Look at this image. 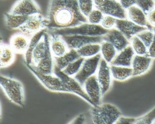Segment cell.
I'll return each mask as SVG.
<instances>
[{"mask_svg":"<svg viewBox=\"0 0 155 124\" xmlns=\"http://www.w3.org/2000/svg\"><path fill=\"white\" fill-rule=\"evenodd\" d=\"M24 63L28 70L48 90L51 92L71 93L70 91L64 86L60 78L54 73L43 74L38 71L33 65L27 64L24 61Z\"/></svg>","mask_w":155,"mask_h":124,"instance_id":"5","label":"cell"},{"mask_svg":"<svg viewBox=\"0 0 155 124\" xmlns=\"http://www.w3.org/2000/svg\"><path fill=\"white\" fill-rule=\"evenodd\" d=\"M115 28L120 31L129 41L139 32L147 29L146 27L139 26L127 18L117 19Z\"/></svg>","mask_w":155,"mask_h":124,"instance_id":"14","label":"cell"},{"mask_svg":"<svg viewBox=\"0 0 155 124\" xmlns=\"http://www.w3.org/2000/svg\"><path fill=\"white\" fill-rule=\"evenodd\" d=\"M70 49L77 50L91 43H101L103 41L102 37L72 35L61 36Z\"/></svg>","mask_w":155,"mask_h":124,"instance_id":"11","label":"cell"},{"mask_svg":"<svg viewBox=\"0 0 155 124\" xmlns=\"http://www.w3.org/2000/svg\"><path fill=\"white\" fill-rule=\"evenodd\" d=\"M49 21L48 18H44L41 14L30 16L23 25L18 30L28 36L32 37L37 32L47 29Z\"/></svg>","mask_w":155,"mask_h":124,"instance_id":"9","label":"cell"},{"mask_svg":"<svg viewBox=\"0 0 155 124\" xmlns=\"http://www.w3.org/2000/svg\"><path fill=\"white\" fill-rule=\"evenodd\" d=\"M0 48V67L1 68L8 67L14 62L16 53L10 46L2 41Z\"/></svg>","mask_w":155,"mask_h":124,"instance_id":"22","label":"cell"},{"mask_svg":"<svg viewBox=\"0 0 155 124\" xmlns=\"http://www.w3.org/2000/svg\"><path fill=\"white\" fill-rule=\"evenodd\" d=\"M147 18L150 25L155 28V7L148 13Z\"/></svg>","mask_w":155,"mask_h":124,"instance_id":"38","label":"cell"},{"mask_svg":"<svg viewBox=\"0 0 155 124\" xmlns=\"http://www.w3.org/2000/svg\"><path fill=\"white\" fill-rule=\"evenodd\" d=\"M117 20L113 16L104 15L100 25L105 29L110 30L116 28Z\"/></svg>","mask_w":155,"mask_h":124,"instance_id":"37","label":"cell"},{"mask_svg":"<svg viewBox=\"0 0 155 124\" xmlns=\"http://www.w3.org/2000/svg\"><path fill=\"white\" fill-rule=\"evenodd\" d=\"M112 78L118 81H124L133 77L132 68L110 65Z\"/></svg>","mask_w":155,"mask_h":124,"instance_id":"25","label":"cell"},{"mask_svg":"<svg viewBox=\"0 0 155 124\" xmlns=\"http://www.w3.org/2000/svg\"><path fill=\"white\" fill-rule=\"evenodd\" d=\"M148 56L153 59H155V33L154 40L151 45L148 48Z\"/></svg>","mask_w":155,"mask_h":124,"instance_id":"42","label":"cell"},{"mask_svg":"<svg viewBox=\"0 0 155 124\" xmlns=\"http://www.w3.org/2000/svg\"><path fill=\"white\" fill-rule=\"evenodd\" d=\"M127 19L130 20L139 26L146 27L149 30H154L153 28L150 25L147 18V16L136 5L131 6L126 10Z\"/></svg>","mask_w":155,"mask_h":124,"instance_id":"18","label":"cell"},{"mask_svg":"<svg viewBox=\"0 0 155 124\" xmlns=\"http://www.w3.org/2000/svg\"><path fill=\"white\" fill-rule=\"evenodd\" d=\"M0 85L9 100L18 106L23 108L25 104V91L21 82L18 80L1 75Z\"/></svg>","mask_w":155,"mask_h":124,"instance_id":"3","label":"cell"},{"mask_svg":"<svg viewBox=\"0 0 155 124\" xmlns=\"http://www.w3.org/2000/svg\"><path fill=\"white\" fill-rule=\"evenodd\" d=\"M50 47L49 35L46 31L41 39L39 41L32 53V64L38 65L40 61L44 57Z\"/></svg>","mask_w":155,"mask_h":124,"instance_id":"19","label":"cell"},{"mask_svg":"<svg viewBox=\"0 0 155 124\" xmlns=\"http://www.w3.org/2000/svg\"><path fill=\"white\" fill-rule=\"evenodd\" d=\"M136 119L134 118L126 117L121 116L117 120L116 124H135Z\"/></svg>","mask_w":155,"mask_h":124,"instance_id":"39","label":"cell"},{"mask_svg":"<svg viewBox=\"0 0 155 124\" xmlns=\"http://www.w3.org/2000/svg\"><path fill=\"white\" fill-rule=\"evenodd\" d=\"M77 51L81 57L84 58L91 57L100 53V43L87 44Z\"/></svg>","mask_w":155,"mask_h":124,"instance_id":"29","label":"cell"},{"mask_svg":"<svg viewBox=\"0 0 155 124\" xmlns=\"http://www.w3.org/2000/svg\"><path fill=\"white\" fill-rule=\"evenodd\" d=\"M104 15L101 11L95 8L87 17L88 22L93 24H100Z\"/></svg>","mask_w":155,"mask_h":124,"instance_id":"35","label":"cell"},{"mask_svg":"<svg viewBox=\"0 0 155 124\" xmlns=\"http://www.w3.org/2000/svg\"><path fill=\"white\" fill-rule=\"evenodd\" d=\"M83 87L85 92L96 106L100 105L102 95L101 88L96 75H93L88 78L84 82Z\"/></svg>","mask_w":155,"mask_h":124,"instance_id":"13","label":"cell"},{"mask_svg":"<svg viewBox=\"0 0 155 124\" xmlns=\"http://www.w3.org/2000/svg\"><path fill=\"white\" fill-rule=\"evenodd\" d=\"M86 118L84 114H81L69 122V124H84Z\"/></svg>","mask_w":155,"mask_h":124,"instance_id":"41","label":"cell"},{"mask_svg":"<svg viewBox=\"0 0 155 124\" xmlns=\"http://www.w3.org/2000/svg\"><path fill=\"white\" fill-rule=\"evenodd\" d=\"M49 30L66 28L88 22L80 10L78 0H50L48 10Z\"/></svg>","mask_w":155,"mask_h":124,"instance_id":"1","label":"cell"},{"mask_svg":"<svg viewBox=\"0 0 155 124\" xmlns=\"http://www.w3.org/2000/svg\"><path fill=\"white\" fill-rule=\"evenodd\" d=\"M152 124H155V120L153 121V123H152Z\"/></svg>","mask_w":155,"mask_h":124,"instance_id":"43","label":"cell"},{"mask_svg":"<svg viewBox=\"0 0 155 124\" xmlns=\"http://www.w3.org/2000/svg\"><path fill=\"white\" fill-rule=\"evenodd\" d=\"M94 8L104 15L113 16L117 19H126V10L122 8L118 0H93Z\"/></svg>","mask_w":155,"mask_h":124,"instance_id":"7","label":"cell"},{"mask_svg":"<svg viewBox=\"0 0 155 124\" xmlns=\"http://www.w3.org/2000/svg\"><path fill=\"white\" fill-rule=\"evenodd\" d=\"M153 1L154 2H155V0H153Z\"/></svg>","mask_w":155,"mask_h":124,"instance_id":"44","label":"cell"},{"mask_svg":"<svg viewBox=\"0 0 155 124\" xmlns=\"http://www.w3.org/2000/svg\"><path fill=\"white\" fill-rule=\"evenodd\" d=\"M29 17L7 13L4 15V20L8 29L11 30H18L25 23Z\"/></svg>","mask_w":155,"mask_h":124,"instance_id":"26","label":"cell"},{"mask_svg":"<svg viewBox=\"0 0 155 124\" xmlns=\"http://www.w3.org/2000/svg\"><path fill=\"white\" fill-rule=\"evenodd\" d=\"M155 28L154 30L147 29L137 34V36L140 39V40L144 43L147 48H148L151 45L154 40L155 37Z\"/></svg>","mask_w":155,"mask_h":124,"instance_id":"32","label":"cell"},{"mask_svg":"<svg viewBox=\"0 0 155 124\" xmlns=\"http://www.w3.org/2000/svg\"><path fill=\"white\" fill-rule=\"evenodd\" d=\"M103 40L111 43L116 48L118 52L124 49L130 44L125 36L116 28L108 31L107 33L103 36Z\"/></svg>","mask_w":155,"mask_h":124,"instance_id":"15","label":"cell"},{"mask_svg":"<svg viewBox=\"0 0 155 124\" xmlns=\"http://www.w3.org/2000/svg\"><path fill=\"white\" fill-rule=\"evenodd\" d=\"M85 59L81 57L69 64L62 71L68 76L74 77L79 71Z\"/></svg>","mask_w":155,"mask_h":124,"instance_id":"31","label":"cell"},{"mask_svg":"<svg viewBox=\"0 0 155 124\" xmlns=\"http://www.w3.org/2000/svg\"><path fill=\"white\" fill-rule=\"evenodd\" d=\"M31 38L21 33H16L12 36L10 45L13 51L18 54H25L28 49Z\"/></svg>","mask_w":155,"mask_h":124,"instance_id":"21","label":"cell"},{"mask_svg":"<svg viewBox=\"0 0 155 124\" xmlns=\"http://www.w3.org/2000/svg\"><path fill=\"white\" fill-rule=\"evenodd\" d=\"M136 5L141 9L146 15L155 7L153 0H136Z\"/></svg>","mask_w":155,"mask_h":124,"instance_id":"34","label":"cell"},{"mask_svg":"<svg viewBox=\"0 0 155 124\" xmlns=\"http://www.w3.org/2000/svg\"><path fill=\"white\" fill-rule=\"evenodd\" d=\"M47 29L42 30L32 36L26 53L24 54V62L28 64H32V53L39 41L46 32Z\"/></svg>","mask_w":155,"mask_h":124,"instance_id":"27","label":"cell"},{"mask_svg":"<svg viewBox=\"0 0 155 124\" xmlns=\"http://www.w3.org/2000/svg\"><path fill=\"white\" fill-rule=\"evenodd\" d=\"M78 2L81 11L86 17L95 8L93 0H78Z\"/></svg>","mask_w":155,"mask_h":124,"instance_id":"33","label":"cell"},{"mask_svg":"<svg viewBox=\"0 0 155 124\" xmlns=\"http://www.w3.org/2000/svg\"><path fill=\"white\" fill-rule=\"evenodd\" d=\"M49 35L50 47L53 57H60L65 55L70 50L66 41L60 35L48 31Z\"/></svg>","mask_w":155,"mask_h":124,"instance_id":"16","label":"cell"},{"mask_svg":"<svg viewBox=\"0 0 155 124\" xmlns=\"http://www.w3.org/2000/svg\"><path fill=\"white\" fill-rule=\"evenodd\" d=\"M81 57L76 50L70 49L65 55L54 57V64L61 70H63L69 64Z\"/></svg>","mask_w":155,"mask_h":124,"instance_id":"24","label":"cell"},{"mask_svg":"<svg viewBox=\"0 0 155 124\" xmlns=\"http://www.w3.org/2000/svg\"><path fill=\"white\" fill-rule=\"evenodd\" d=\"M108 31L104 29L100 24H93L87 22L72 28L49 30L48 31L60 36L79 35L102 37L105 36Z\"/></svg>","mask_w":155,"mask_h":124,"instance_id":"4","label":"cell"},{"mask_svg":"<svg viewBox=\"0 0 155 124\" xmlns=\"http://www.w3.org/2000/svg\"><path fill=\"white\" fill-rule=\"evenodd\" d=\"M130 42L136 55H147V48L137 36H135L131 38Z\"/></svg>","mask_w":155,"mask_h":124,"instance_id":"30","label":"cell"},{"mask_svg":"<svg viewBox=\"0 0 155 124\" xmlns=\"http://www.w3.org/2000/svg\"><path fill=\"white\" fill-rule=\"evenodd\" d=\"M54 57L51 51L50 47L46 56L39 62L37 66L34 67L38 71L43 74H52L54 73Z\"/></svg>","mask_w":155,"mask_h":124,"instance_id":"23","label":"cell"},{"mask_svg":"<svg viewBox=\"0 0 155 124\" xmlns=\"http://www.w3.org/2000/svg\"><path fill=\"white\" fill-rule=\"evenodd\" d=\"M100 45L101 57L109 64H110L116 57L118 51L113 45L106 41L103 40Z\"/></svg>","mask_w":155,"mask_h":124,"instance_id":"28","label":"cell"},{"mask_svg":"<svg viewBox=\"0 0 155 124\" xmlns=\"http://www.w3.org/2000/svg\"><path fill=\"white\" fill-rule=\"evenodd\" d=\"M101 59L100 53L94 57L85 59L79 71L73 77L82 86L85 81L97 72Z\"/></svg>","mask_w":155,"mask_h":124,"instance_id":"8","label":"cell"},{"mask_svg":"<svg viewBox=\"0 0 155 124\" xmlns=\"http://www.w3.org/2000/svg\"><path fill=\"white\" fill-rule=\"evenodd\" d=\"M155 120V107L147 114L136 119L135 124H152Z\"/></svg>","mask_w":155,"mask_h":124,"instance_id":"36","label":"cell"},{"mask_svg":"<svg viewBox=\"0 0 155 124\" xmlns=\"http://www.w3.org/2000/svg\"><path fill=\"white\" fill-rule=\"evenodd\" d=\"M136 0H119L122 8L126 10L131 6L136 5Z\"/></svg>","mask_w":155,"mask_h":124,"instance_id":"40","label":"cell"},{"mask_svg":"<svg viewBox=\"0 0 155 124\" xmlns=\"http://www.w3.org/2000/svg\"><path fill=\"white\" fill-rule=\"evenodd\" d=\"M152 59L148 55H135L132 60L133 77L141 76L149 70Z\"/></svg>","mask_w":155,"mask_h":124,"instance_id":"17","label":"cell"},{"mask_svg":"<svg viewBox=\"0 0 155 124\" xmlns=\"http://www.w3.org/2000/svg\"><path fill=\"white\" fill-rule=\"evenodd\" d=\"M97 73V79L101 88L103 96L110 89L112 78L110 64L103 58L101 60Z\"/></svg>","mask_w":155,"mask_h":124,"instance_id":"12","label":"cell"},{"mask_svg":"<svg viewBox=\"0 0 155 124\" xmlns=\"http://www.w3.org/2000/svg\"><path fill=\"white\" fill-rule=\"evenodd\" d=\"M135 55L130 44L124 49L118 52L116 57L110 65L131 67L132 60Z\"/></svg>","mask_w":155,"mask_h":124,"instance_id":"20","label":"cell"},{"mask_svg":"<svg viewBox=\"0 0 155 124\" xmlns=\"http://www.w3.org/2000/svg\"><path fill=\"white\" fill-rule=\"evenodd\" d=\"M90 113L92 122L97 124H116L122 116L120 109L110 103H103L92 106Z\"/></svg>","mask_w":155,"mask_h":124,"instance_id":"2","label":"cell"},{"mask_svg":"<svg viewBox=\"0 0 155 124\" xmlns=\"http://www.w3.org/2000/svg\"><path fill=\"white\" fill-rule=\"evenodd\" d=\"M118 1H119V0H118Z\"/></svg>","mask_w":155,"mask_h":124,"instance_id":"45","label":"cell"},{"mask_svg":"<svg viewBox=\"0 0 155 124\" xmlns=\"http://www.w3.org/2000/svg\"><path fill=\"white\" fill-rule=\"evenodd\" d=\"M8 13L29 17L41 14V11L34 0H18Z\"/></svg>","mask_w":155,"mask_h":124,"instance_id":"10","label":"cell"},{"mask_svg":"<svg viewBox=\"0 0 155 124\" xmlns=\"http://www.w3.org/2000/svg\"><path fill=\"white\" fill-rule=\"evenodd\" d=\"M54 74L60 78L64 86L70 91L71 93L78 96L92 106H97L85 92L83 86L74 77L68 76L65 74L55 65L54 66Z\"/></svg>","mask_w":155,"mask_h":124,"instance_id":"6","label":"cell"}]
</instances>
